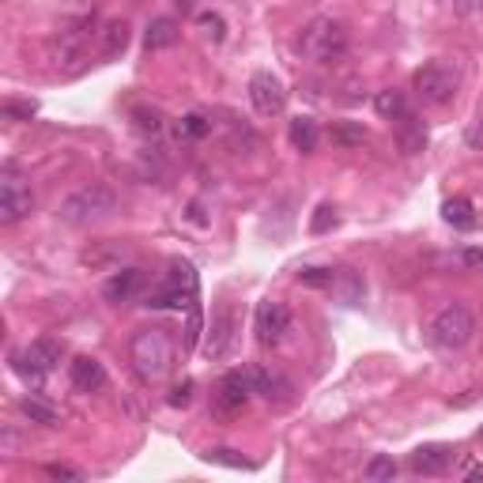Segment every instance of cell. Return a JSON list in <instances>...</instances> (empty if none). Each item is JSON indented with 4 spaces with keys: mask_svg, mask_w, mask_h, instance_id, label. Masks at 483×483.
Returning <instances> with one entry per match:
<instances>
[{
    "mask_svg": "<svg viewBox=\"0 0 483 483\" xmlns=\"http://www.w3.org/2000/svg\"><path fill=\"white\" fill-rule=\"evenodd\" d=\"M328 291L337 295V302L340 307H359V302L367 298V279H363V272L359 268H337L333 272V284H328Z\"/></svg>",
    "mask_w": 483,
    "mask_h": 483,
    "instance_id": "cell-16",
    "label": "cell"
},
{
    "mask_svg": "<svg viewBox=\"0 0 483 483\" xmlns=\"http://www.w3.org/2000/svg\"><path fill=\"white\" fill-rule=\"evenodd\" d=\"M117 212V193L103 182H91L84 189L68 193L61 205H57V219L68 226H91V223H103Z\"/></svg>",
    "mask_w": 483,
    "mask_h": 483,
    "instance_id": "cell-3",
    "label": "cell"
},
{
    "mask_svg": "<svg viewBox=\"0 0 483 483\" xmlns=\"http://www.w3.org/2000/svg\"><path fill=\"white\" fill-rule=\"evenodd\" d=\"M144 307L151 310H200V284H196V272L189 261H170V276H166V284L159 291H151Z\"/></svg>",
    "mask_w": 483,
    "mask_h": 483,
    "instance_id": "cell-4",
    "label": "cell"
},
{
    "mask_svg": "<svg viewBox=\"0 0 483 483\" xmlns=\"http://www.w3.org/2000/svg\"><path fill=\"white\" fill-rule=\"evenodd\" d=\"M397 476V461L389 453H377V457H370L367 461V468H363V479H370V483H381V479H393Z\"/></svg>",
    "mask_w": 483,
    "mask_h": 483,
    "instance_id": "cell-30",
    "label": "cell"
},
{
    "mask_svg": "<svg viewBox=\"0 0 483 483\" xmlns=\"http://www.w3.org/2000/svg\"><path fill=\"white\" fill-rule=\"evenodd\" d=\"M177 38H182V27H177V19L170 15H159V19H151L147 23V35H144V45L156 54V49H170Z\"/></svg>",
    "mask_w": 483,
    "mask_h": 483,
    "instance_id": "cell-20",
    "label": "cell"
},
{
    "mask_svg": "<svg viewBox=\"0 0 483 483\" xmlns=\"http://www.w3.org/2000/svg\"><path fill=\"white\" fill-rule=\"evenodd\" d=\"M45 476L49 479H84L80 468H68V465H45Z\"/></svg>",
    "mask_w": 483,
    "mask_h": 483,
    "instance_id": "cell-37",
    "label": "cell"
},
{
    "mask_svg": "<svg viewBox=\"0 0 483 483\" xmlns=\"http://www.w3.org/2000/svg\"><path fill=\"white\" fill-rule=\"evenodd\" d=\"M193 393H196V386H193V381L186 377L182 386H174V389H170L166 404H170V408H189V404H193Z\"/></svg>",
    "mask_w": 483,
    "mask_h": 483,
    "instance_id": "cell-32",
    "label": "cell"
},
{
    "mask_svg": "<svg viewBox=\"0 0 483 483\" xmlns=\"http://www.w3.org/2000/svg\"><path fill=\"white\" fill-rule=\"evenodd\" d=\"M298 49L302 57L314 61V65H340L351 49V38H347V27L328 15H317L302 27V38H298Z\"/></svg>",
    "mask_w": 483,
    "mask_h": 483,
    "instance_id": "cell-2",
    "label": "cell"
},
{
    "mask_svg": "<svg viewBox=\"0 0 483 483\" xmlns=\"http://www.w3.org/2000/svg\"><path fill=\"white\" fill-rule=\"evenodd\" d=\"M68 377H72V389L80 393H98L106 386V370L98 359H91V355H80V359L68 363Z\"/></svg>",
    "mask_w": 483,
    "mask_h": 483,
    "instance_id": "cell-18",
    "label": "cell"
},
{
    "mask_svg": "<svg viewBox=\"0 0 483 483\" xmlns=\"http://www.w3.org/2000/svg\"><path fill=\"white\" fill-rule=\"evenodd\" d=\"M19 412L27 416L31 423H38V427H57L61 423V416H57V408H49V404L42 400V397H19Z\"/></svg>",
    "mask_w": 483,
    "mask_h": 483,
    "instance_id": "cell-21",
    "label": "cell"
},
{
    "mask_svg": "<svg viewBox=\"0 0 483 483\" xmlns=\"http://www.w3.org/2000/svg\"><path fill=\"white\" fill-rule=\"evenodd\" d=\"M253 397L249 370H231L219 377V386L212 389V416L216 419H235Z\"/></svg>",
    "mask_w": 483,
    "mask_h": 483,
    "instance_id": "cell-10",
    "label": "cell"
},
{
    "mask_svg": "<svg viewBox=\"0 0 483 483\" xmlns=\"http://www.w3.org/2000/svg\"><path fill=\"white\" fill-rule=\"evenodd\" d=\"M35 212V193L27 186V177L19 174L15 163H5V174H0V223L15 226Z\"/></svg>",
    "mask_w": 483,
    "mask_h": 483,
    "instance_id": "cell-8",
    "label": "cell"
},
{
    "mask_svg": "<svg viewBox=\"0 0 483 483\" xmlns=\"http://www.w3.org/2000/svg\"><path fill=\"white\" fill-rule=\"evenodd\" d=\"M235 449H208L205 457H208V461H219V465H231V468H249V461H242V457H231Z\"/></svg>",
    "mask_w": 483,
    "mask_h": 483,
    "instance_id": "cell-35",
    "label": "cell"
},
{
    "mask_svg": "<svg viewBox=\"0 0 483 483\" xmlns=\"http://www.w3.org/2000/svg\"><path fill=\"white\" fill-rule=\"evenodd\" d=\"M249 103L261 117H279L284 106H287V91L272 72H257L249 80Z\"/></svg>",
    "mask_w": 483,
    "mask_h": 483,
    "instance_id": "cell-12",
    "label": "cell"
},
{
    "mask_svg": "<svg viewBox=\"0 0 483 483\" xmlns=\"http://www.w3.org/2000/svg\"><path fill=\"white\" fill-rule=\"evenodd\" d=\"M177 136H182V140H205V136H212V117L200 114V110L186 114L182 121H177Z\"/></svg>",
    "mask_w": 483,
    "mask_h": 483,
    "instance_id": "cell-27",
    "label": "cell"
},
{
    "mask_svg": "<svg viewBox=\"0 0 483 483\" xmlns=\"http://www.w3.org/2000/svg\"><path fill=\"white\" fill-rule=\"evenodd\" d=\"M174 337L170 328H159V325H147V328H136L133 340H129V359H133V370L144 377V381H163L170 370H174Z\"/></svg>",
    "mask_w": 483,
    "mask_h": 483,
    "instance_id": "cell-1",
    "label": "cell"
},
{
    "mask_svg": "<svg viewBox=\"0 0 483 483\" xmlns=\"http://www.w3.org/2000/svg\"><path fill=\"white\" fill-rule=\"evenodd\" d=\"M397 147L404 151V156H419V151L427 147V125L416 114H404L397 121Z\"/></svg>",
    "mask_w": 483,
    "mask_h": 483,
    "instance_id": "cell-19",
    "label": "cell"
},
{
    "mask_svg": "<svg viewBox=\"0 0 483 483\" xmlns=\"http://www.w3.org/2000/svg\"><path fill=\"white\" fill-rule=\"evenodd\" d=\"M337 219H340V216H337V208H333V205H321V208H317V216H314V223H310V231H314V235H325L328 226H337Z\"/></svg>",
    "mask_w": 483,
    "mask_h": 483,
    "instance_id": "cell-33",
    "label": "cell"
},
{
    "mask_svg": "<svg viewBox=\"0 0 483 483\" xmlns=\"http://www.w3.org/2000/svg\"><path fill=\"white\" fill-rule=\"evenodd\" d=\"M457 87H461V75H457L446 61H427L412 75V91L423 106H449L457 98Z\"/></svg>",
    "mask_w": 483,
    "mask_h": 483,
    "instance_id": "cell-7",
    "label": "cell"
},
{
    "mask_svg": "<svg viewBox=\"0 0 483 483\" xmlns=\"http://www.w3.org/2000/svg\"><path fill=\"white\" fill-rule=\"evenodd\" d=\"M287 328H291V310L284 307V302H272L268 298V302H261V307H257V314H253V333H257V340L265 347L284 340Z\"/></svg>",
    "mask_w": 483,
    "mask_h": 483,
    "instance_id": "cell-13",
    "label": "cell"
},
{
    "mask_svg": "<svg viewBox=\"0 0 483 483\" xmlns=\"http://www.w3.org/2000/svg\"><path fill=\"white\" fill-rule=\"evenodd\" d=\"M442 219L449 226H457V231H468V226H476V212H472V200L465 196H453L442 205Z\"/></svg>",
    "mask_w": 483,
    "mask_h": 483,
    "instance_id": "cell-23",
    "label": "cell"
},
{
    "mask_svg": "<svg viewBox=\"0 0 483 483\" xmlns=\"http://www.w3.org/2000/svg\"><path fill=\"white\" fill-rule=\"evenodd\" d=\"M5 117L8 121H31L35 117V103H15V98H8V103H5Z\"/></svg>",
    "mask_w": 483,
    "mask_h": 483,
    "instance_id": "cell-34",
    "label": "cell"
},
{
    "mask_svg": "<svg viewBox=\"0 0 483 483\" xmlns=\"http://www.w3.org/2000/svg\"><path fill=\"white\" fill-rule=\"evenodd\" d=\"M465 144L472 151H483V114L476 121H468V129H465Z\"/></svg>",
    "mask_w": 483,
    "mask_h": 483,
    "instance_id": "cell-36",
    "label": "cell"
},
{
    "mask_svg": "<svg viewBox=\"0 0 483 483\" xmlns=\"http://www.w3.org/2000/svg\"><path fill=\"white\" fill-rule=\"evenodd\" d=\"M98 35H103V54L117 57V54H125V45H129V23H125V19H110Z\"/></svg>",
    "mask_w": 483,
    "mask_h": 483,
    "instance_id": "cell-24",
    "label": "cell"
},
{
    "mask_svg": "<svg viewBox=\"0 0 483 483\" xmlns=\"http://www.w3.org/2000/svg\"><path fill=\"white\" fill-rule=\"evenodd\" d=\"M453 461H457L453 446L430 442V446H419V449H412V457H408V468H412L416 476H446V472L453 468Z\"/></svg>",
    "mask_w": 483,
    "mask_h": 483,
    "instance_id": "cell-14",
    "label": "cell"
},
{
    "mask_svg": "<svg viewBox=\"0 0 483 483\" xmlns=\"http://www.w3.org/2000/svg\"><path fill=\"white\" fill-rule=\"evenodd\" d=\"M144 287V268H117L110 279H106V287H103V298L114 302V307H121V302H133Z\"/></svg>",
    "mask_w": 483,
    "mask_h": 483,
    "instance_id": "cell-17",
    "label": "cell"
},
{
    "mask_svg": "<svg viewBox=\"0 0 483 483\" xmlns=\"http://www.w3.org/2000/svg\"><path fill=\"white\" fill-rule=\"evenodd\" d=\"M133 129L140 133V136H163V129H166V117L156 110V106H136L133 110Z\"/></svg>",
    "mask_w": 483,
    "mask_h": 483,
    "instance_id": "cell-25",
    "label": "cell"
},
{
    "mask_svg": "<svg viewBox=\"0 0 483 483\" xmlns=\"http://www.w3.org/2000/svg\"><path fill=\"white\" fill-rule=\"evenodd\" d=\"M453 8L468 15V12H479V8H483V0H453Z\"/></svg>",
    "mask_w": 483,
    "mask_h": 483,
    "instance_id": "cell-39",
    "label": "cell"
},
{
    "mask_svg": "<svg viewBox=\"0 0 483 483\" xmlns=\"http://www.w3.org/2000/svg\"><path fill=\"white\" fill-rule=\"evenodd\" d=\"M457 261H461V265H468V268H479V272H483V249L468 246V249H461V253H457Z\"/></svg>",
    "mask_w": 483,
    "mask_h": 483,
    "instance_id": "cell-38",
    "label": "cell"
},
{
    "mask_svg": "<svg viewBox=\"0 0 483 483\" xmlns=\"http://www.w3.org/2000/svg\"><path fill=\"white\" fill-rule=\"evenodd\" d=\"M291 144H295V151H302V156H310V151L317 147V121L314 117H295L291 121Z\"/></svg>",
    "mask_w": 483,
    "mask_h": 483,
    "instance_id": "cell-26",
    "label": "cell"
},
{
    "mask_svg": "<svg viewBox=\"0 0 483 483\" xmlns=\"http://www.w3.org/2000/svg\"><path fill=\"white\" fill-rule=\"evenodd\" d=\"M196 27H200V35H205L212 45L226 42V23H223L219 12H200V15H196Z\"/></svg>",
    "mask_w": 483,
    "mask_h": 483,
    "instance_id": "cell-29",
    "label": "cell"
},
{
    "mask_svg": "<svg viewBox=\"0 0 483 483\" xmlns=\"http://www.w3.org/2000/svg\"><path fill=\"white\" fill-rule=\"evenodd\" d=\"M249 381H253V393H261L268 404H287L295 393V386L284 374L265 370V367H249Z\"/></svg>",
    "mask_w": 483,
    "mask_h": 483,
    "instance_id": "cell-15",
    "label": "cell"
},
{
    "mask_svg": "<svg viewBox=\"0 0 483 483\" xmlns=\"http://www.w3.org/2000/svg\"><path fill=\"white\" fill-rule=\"evenodd\" d=\"M430 344L442 347V351H461L472 344L476 337V317L468 307H461V302H449V307H442L435 314V321H430Z\"/></svg>",
    "mask_w": 483,
    "mask_h": 483,
    "instance_id": "cell-6",
    "label": "cell"
},
{
    "mask_svg": "<svg viewBox=\"0 0 483 483\" xmlns=\"http://www.w3.org/2000/svg\"><path fill=\"white\" fill-rule=\"evenodd\" d=\"M61 359H65V344L54 340V337H38L35 344H27L23 351L12 355V367H15V374H23L27 381H42L45 374L57 370Z\"/></svg>",
    "mask_w": 483,
    "mask_h": 483,
    "instance_id": "cell-9",
    "label": "cell"
},
{
    "mask_svg": "<svg viewBox=\"0 0 483 483\" xmlns=\"http://www.w3.org/2000/svg\"><path fill=\"white\" fill-rule=\"evenodd\" d=\"M333 272L337 268H298L295 276H298V284H307V287H328V284H333Z\"/></svg>",
    "mask_w": 483,
    "mask_h": 483,
    "instance_id": "cell-31",
    "label": "cell"
},
{
    "mask_svg": "<svg viewBox=\"0 0 483 483\" xmlns=\"http://www.w3.org/2000/svg\"><path fill=\"white\" fill-rule=\"evenodd\" d=\"M374 110L381 114V117H386V121H400L404 114H412L408 110V98H404V91H377L374 95Z\"/></svg>",
    "mask_w": 483,
    "mask_h": 483,
    "instance_id": "cell-22",
    "label": "cell"
},
{
    "mask_svg": "<svg viewBox=\"0 0 483 483\" xmlns=\"http://www.w3.org/2000/svg\"><path fill=\"white\" fill-rule=\"evenodd\" d=\"M333 144H340V147H363L367 144V129L359 121H340V125H333Z\"/></svg>",
    "mask_w": 483,
    "mask_h": 483,
    "instance_id": "cell-28",
    "label": "cell"
},
{
    "mask_svg": "<svg viewBox=\"0 0 483 483\" xmlns=\"http://www.w3.org/2000/svg\"><path fill=\"white\" fill-rule=\"evenodd\" d=\"M235 333H238V317H235V307L231 302H219L212 321H208V333H205V344H200V351H205V359L219 363L231 355L235 347Z\"/></svg>",
    "mask_w": 483,
    "mask_h": 483,
    "instance_id": "cell-11",
    "label": "cell"
},
{
    "mask_svg": "<svg viewBox=\"0 0 483 483\" xmlns=\"http://www.w3.org/2000/svg\"><path fill=\"white\" fill-rule=\"evenodd\" d=\"M91 35H95V19L80 15V19H65L57 35L49 38V61L57 68H75L87 61V49H91Z\"/></svg>",
    "mask_w": 483,
    "mask_h": 483,
    "instance_id": "cell-5",
    "label": "cell"
}]
</instances>
